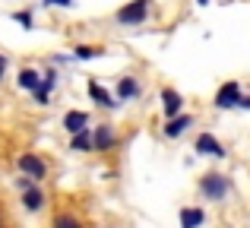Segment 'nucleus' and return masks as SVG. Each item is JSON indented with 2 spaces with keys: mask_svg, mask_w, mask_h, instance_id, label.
<instances>
[{
  "mask_svg": "<svg viewBox=\"0 0 250 228\" xmlns=\"http://www.w3.org/2000/svg\"><path fill=\"white\" fill-rule=\"evenodd\" d=\"M200 193L206 200H212V203H222V200L231 193V181H228L225 174H219V171H209V174L200 178Z\"/></svg>",
  "mask_w": 250,
  "mask_h": 228,
  "instance_id": "2",
  "label": "nucleus"
},
{
  "mask_svg": "<svg viewBox=\"0 0 250 228\" xmlns=\"http://www.w3.org/2000/svg\"><path fill=\"white\" fill-rule=\"evenodd\" d=\"M241 95H244V92H241L238 83H225V86L215 92V102H212V105L219 108V111H228V108H238L241 105Z\"/></svg>",
  "mask_w": 250,
  "mask_h": 228,
  "instance_id": "4",
  "label": "nucleus"
},
{
  "mask_svg": "<svg viewBox=\"0 0 250 228\" xmlns=\"http://www.w3.org/2000/svg\"><path fill=\"white\" fill-rule=\"evenodd\" d=\"M0 228H3V219H0Z\"/></svg>",
  "mask_w": 250,
  "mask_h": 228,
  "instance_id": "24",
  "label": "nucleus"
},
{
  "mask_svg": "<svg viewBox=\"0 0 250 228\" xmlns=\"http://www.w3.org/2000/svg\"><path fill=\"white\" fill-rule=\"evenodd\" d=\"M44 6H61V10H73L76 0H42Z\"/></svg>",
  "mask_w": 250,
  "mask_h": 228,
  "instance_id": "20",
  "label": "nucleus"
},
{
  "mask_svg": "<svg viewBox=\"0 0 250 228\" xmlns=\"http://www.w3.org/2000/svg\"><path fill=\"white\" fill-rule=\"evenodd\" d=\"M51 228H83V222L76 216H70V212H61V216H54V225Z\"/></svg>",
  "mask_w": 250,
  "mask_h": 228,
  "instance_id": "17",
  "label": "nucleus"
},
{
  "mask_svg": "<svg viewBox=\"0 0 250 228\" xmlns=\"http://www.w3.org/2000/svg\"><path fill=\"white\" fill-rule=\"evenodd\" d=\"M149 16H152V0H130L114 13V22L124 29H136V25H146Z\"/></svg>",
  "mask_w": 250,
  "mask_h": 228,
  "instance_id": "1",
  "label": "nucleus"
},
{
  "mask_svg": "<svg viewBox=\"0 0 250 228\" xmlns=\"http://www.w3.org/2000/svg\"><path fill=\"white\" fill-rule=\"evenodd\" d=\"M70 149H73V152H89V149H92V127H85V130H80V133H73Z\"/></svg>",
  "mask_w": 250,
  "mask_h": 228,
  "instance_id": "16",
  "label": "nucleus"
},
{
  "mask_svg": "<svg viewBox=\"0 0 250 228\" xmlns=\"http://www.w3.org/2000/svg\"><path fill=\"white\" fill-rule=\"evenodd\" d=\"M108 51L98 48V44H76L73 48V57L76 61H98V57H104Z\"/></svg>",
  "mask_w": 250,
  "mask_h": 228,
  "instance_id": "15",
  "label": "nucleus"
},
{
  "mask_svg": "<svg viewBox=\"0 0 250 228\" xmlns=\"http://www.w3.org/2000/svg\"><path fill=\"white\" fill-rule=\"evenodd\" d=\"M38 83H42V73H38V70H32V67H22V70H19V76H16V86L19 89L32 92V89H38Z\"/></svg>",
  "mask_w": 250,
  "mask_h": 228,
  "instance_id": "13",
  "label": "nucleus"
},
{
  "mask_svg": "<svg viewBox=\"0 0 250 228\" xmlns=\"http://www.w3.org/2000/svg\"><path fill=\"white\" fill-rule=\"evenodd\" d=\"M196 152L209 155V159H225V146H222L212 133H200L196 136Z\"/></svg>",
  "mask_w": 250,
  "mask_h": 228,
  "instance_id": "9",
  "label": "nucleus"
},
{
  "mask_svg": "<svg viewBox=\"0 0 250 228\" xmlns=\"http://www.w3.org/2000/svg\"><path fill=\"white\" fill-rule=\"evenodd\" d=\"M114 143H117V133H114L111 124H98V127L92 130V149H95V152H104V149H111Z\"/></svg>",
  "mask_w": 250,
  "mask_h": 228,
  "instance_id": "6",
  "label": "nucleus"
},
{
  "mask_svg": "<svg viewBox=\"0 0 250 228\" xmlns=\"http://www.w3.org/2000/svg\"><path fill=\"white\" fill-rule=\"evenodd\" d=\"M32 99H35V105H51V89L38 83V89H32Z\"/></svg>",
  "mask_w": 250,
  "mask_h": 228,
  "instance_id": "19",
  "label": "nucleus"
},
{
  "mask_svg": "<svg viewBox=\"0 0 250 228\" xmlns=\"http://www.w3.org/2000/svg\"><path fill=\"white\" fill-rule=\"evenodd\" d=\"M206 222V212L200 206H184L181 209V228H200Z\"/></svg>",
  "mask_w": 250,
  "mask_h": 228,
  "instance_id": "11",
  "label": "nucleus"
},
{
  "mask_svg": "<svg viewBox=\"0 0 250 228\" xmlns=\"http://www.w3.org/2000/svg\"><path fill=\"white\" fill-rule=\"evenodd\" d=\"M162 108H165V117H174L184 111V95L177 89H162Z\"/></svg>",
  "mask_w": 250,
  "mask_h": 228,
  "instance_id": "10",
  "label": "nucleus"
},
{
  "mask_svg": "<svg viewBox=\"0 0 250 228\" xmlns=\"http://www.w3.org/2000/svg\"><path fill=\"white\" fill-rule=\"evenodd\" d=\"M32 184H35V181H32L29 174H22V178H16V187H19V190H29Z\"/></svg>",
  "mask_w": 250,
  "mask_h": 228,
  "instance_id": "21",
  "label": "nucleus"
},
{
  "mask_svg": "<svg viewBox=\"0 0 250 228\" xmlns=\"http://www.w3.org/2000/svg\"><path fill=\"white\" fill-rule=\"evenodd\" d=\"M193 114H174V117H168V121H165V136H168V140H177V136H184V133H187V130L190 127H193Z\"/></svg>",
  "mask_w": 250,
  "mask_h": 228,
  "instance_id": "8",
  "label": "nucleus"
},
{
  "mask_svg": "<svg viewBox=\"0 0 250 228\" xmlns=\"http://www.w3.org/2000/svg\"><path fill=\"white\" fill-rule=\"evenodd\" d=\"M85 89H89V99L95 102V108H104V111H114V108H121V102H117L98 80H89V86H85Z\"/></svg>",
  "mask_w": 250,
  "mask_h": 228,
  "instance_id": "5",
  "label": "nucleus"
},
{
  "mask_svg": "<svg viewBox=\"0 0 250 228\" xmlns=\"http://www.w3.org/2000/svg\"><path fill=\"white\" fill-rule=\"evenodd\" d=\"M196 3H200V6H206V3H209V0H196Z\"/></svg>",
  "mask_w": 250,
  "mask_h": 228,
  "instance_id": "23",
  "label": "nucleus"
},
{
  "mask_svg": "<svg viewBox=\"0 0 250 228\" xmlns=\"http://www.w3.org/2000/svg\"><path fill=\"white\" fill-rule=\"evenodd\" d=\"M22 206H25L29 212H38V209H42V206H44V193H42V187L32 184L29 190H22Z\"/></svg>",
  "mask_w": 250,
  "mask_h": 228,
  "instance_id": "14",
  "label": "nucleus"
},
{
  "mask_svg": "<svg viewBox=\"0 0 250 228\" xmlns=\"http://www.w3.org/2000/svg\"><path fill=\"white\" fill-rule=\"evenodd\" d=\"M13 22H19L22 29H35V16H32L29 10H16L13 13Z\"/></svg>",
  "mask_w": 250,
  "mask_h": 228,
  "instance_id": "18",
  "label": "nucleus"
},
{
  "mask_svg": "<svg viewBox=\"0 0 250 228\" xmlns=\"http://www.w3.org/2000/svg\"><path fill=\"white\" fill-rule=\"evenodd\" d=\"M3 76H6V57L0 54V80H3Z\"/></svg>",
  "mask_w": 250,
  "mask_h": 228,
  "instance_id": "22",
  "label": "nucleus"
},
{
  "mask_svg": "<svg viewBox=\"0 0 250 228\" xmlns=\"http://www.w3.org/2000/svg\"><path fill=\"white\" fill-rule=\"evenodd\" d=\"M140 92H143V86H140L136 76H121V80H117V89H114V99L124 105V102H133Z\"/></svg>",
  "mask_w": 250,
  "mask_h": 228,
  "instance_id": "7",
  "label": "nucleus"
},
{
  "mask_svg": "<svg viewBox=\"0 0 250 228\" xmlns=\"http://www.w3.org/2000/svg\"><path fill=\"white\" fill-rule=\"evenodd\" d=\"M85 127H89V114L85 111H67L63 114V130L67 133H80Z\"/></svg>",
  "mask_w": 250,
  "mask_h": 228,
  "instance_id": "12",
  "label": "nucleus"
},
{
  "mask_svg": "<svg viewBox=\"0 0 250 228\" xmlns=\"http://www.w3.org/2000/svg\"><path fill=\"white\" fill-rule=\"evenodd\" d=\"M16 168H19L22 174H29V178L35 181V184H38V181H44V178H48V165H44V159H38L35 152H25V155H19V159H16Z\"/></svg>",
  "mask_w": 250,
  "mask_h": 228,
  "instance_id": "3",
  "label": "nucleus"
}]
</instances>
